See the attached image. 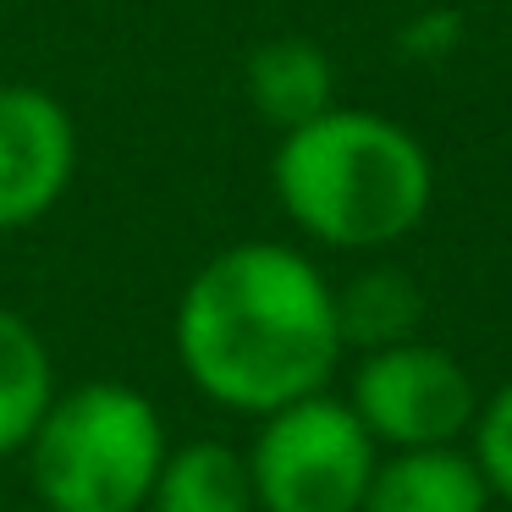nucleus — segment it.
<instances>
[{
    "label": "nucleus",
    "mask_w": 512,
    "mask_h": 512,
    "mask_svg": "<svg viewBox=\"0 0 512 512\" xmlns=\"http://www.w3.org/2000/svg\"><path fill=\"white\" fill-rule=\"evenodd\" d=\"M347 408L358 413L375 446L413 452V446H457L479 419L474 375L435 342H391L358 358Z\"/></svg>",
    "instance_id": "nucleus-5"
},
{
    "label": "nucleus",
    "mask_w": 512,
    "mask_h": 512,
    "mask_svg": "<svg viewBox=\"0 0 512 512\" xmlns=\"http://www.w3.org/2000/svg\"><path fill=\"white\" fill-rule=\"evenodd\" d=\"M490 485L463 446L386 452L369 474L358 512H490Z\"/></svg>",
    "instance_id": "nucleus-7"
},
{
    "label": "nucleus",
    "mask_w": 512,
    "mask_h": 512,
    "mask_svg": "<svg viewBox=\"0 0 512 512\" xmlns=\"http://www.w3.org/2000/svg\"><path fill=\"white\" fill-rule=\"evenodd\" d=\"M457 39H463V17H457V12H424L419 23L402 34V45H408V56L435 61V56H446Z\"/></svg>",
    "instance_id": "nucleus-13"
},
{
    "label": "nucleus",
    "mask_w": 512,
    "mask_h": 512,
    "mask_svg": "<svg viewBox=\"0 0 512 512\" xmlns=\"http://www.w3.org/2000/svg\"><path fill=\"white\" fill-rule=\"evenodd\" d=\"M56 402V358L17 309H0V457L28 452Z\"/></svg>",
    "instance_id": "nucleus-9"
},
{
    "label": "nucleus",
    "mask_w": 512,
    "mask_h": 512,
    "mask_svg": "<svg viewBox=\"0 0 512 512\" xmlns=\"http://www.w3.org/2000/svg\"><path fill=\"white\" fill-rule=\"evenodd\" d=\"M243 457L259 512H358L380 446L347 397L314 391L265 413Z\"/></svg>",
    "instance_id": "nucleus-4"
},
{
    "label": "nucleus",
    "mask_w": 512,
    "mask_h": 512,
    "mask_svg": "<svg viewBox=\"0 0 512 512\" xmlns=\"http://www.w3.org/2000/svg\"><path fill=\"white\" fill-rule=\"evenodd\" d=\"M78 166V133L56 94L6 83L0 89V232L34 226L61 204Z\"/></svg>",
    "instance_id": "nucleus-6"
},
{
    "label": "nucleus",
    "mask_w": 512,
    "mask_h": 512,
    "mask_svg": "<svg viewBox=\"0 0 512 512\" xmlns=\"http://www.w3.org/2000/svg\"><path fill=\"white\" fill-rule=\"evenodd\" d=\"M144 512H259L248 457L226 441L171 446Z\"/></svg>",
    "instance_id": "nucleus-8"
},
{
    "label": "nucleus",
    "mask_w": 512,
    "mask_h": 512,
    "mask_svg": "<svg viewBox=\"0 0 512 512\" xmlns=\"http://www.w3.org/2000/svg\"><path fill=\"white\" fill-rule=\"evenodd\" d=\"M336 287L287 243H232L177 303V358L210 402L232 413L287 408L331 386L342 364Z\"/></svg>",
    "instance_id": "nucleus-1"
},
{
    "label": "nucleus",
    "mask_w": 512,
    "mask_h": 512,
    "mask_svg": "<svg viewBox=\"0 0 512 512\" xmlns=\"http://www.w3.org/2000/svg\"><path fill=\"white\" fill-rule=\"evenodd\" d=\"M270 177L292 226L347 254L402 243L435 199L424 144L375 111H320L287 127Z\"/></svg>",
    "instance_id": "nucleus-2"
},
{
    "label": "nucleus",
    "mask_w": 512,
    "mask_h": 512,
    "mask_svg": "<svg viewBox=\"0 0 512 512\" xmlns=\"http://www.w3.org/2000/svg\"><path fill=\"white\" fill-rule=\"evenodd\" d=\"M468 435H474V463L485 474L490 496L512 507V380L490 402H479V419Z\"/></svg>",
    "instance_id": "nucleus-12"
},
{
    "label": "nucleus",
    "mask_w": 512,
    "mask_h": 512,
    "mask_svg": "<svg viewBox=\"0 0 512 512\" xmlns=\"http://www.w3.org/2000/svg\"><path fill=\"white\" fill-rule=\"evenodd\" d=\"M248 100L281 133L331 111V61L309 39H270L248 56Z\"/></svg>",
    "instance_id": "nucleus-10"
},
{
    "label": "nucleus",
    "mask_w": 512,
    "mask_h": 512,
    "mask_svg": "<svg viewBox=\"0 0 512 512\" xmlns=\"http://www.w3.org/2000/svg\"><path fill=\"white\" fill-rule=\"evenodd\" d=\"M419 314L424 298L413 287V276L391 265H375L364 276H353L342 292H336V325H342V347H391V342H408L419 331Z\"/></svg>",
    "instance_id": "nucleus-11"
},
{
    "label": "nucleus",
    "mask_w": 512,
    "mask_h": 512,
    "mask_svg": "<svg viewBox=\"0 0 512 512\" xmlns=\"http://www.w3.org/2000/svg\"><path fill=\"white\" fill-rule=\"evenodd\" d=\"M171 441L160 408L122 380L56 391L28 441V479L45 512H144Z\"/></svg>",
    "instance_id": "nucleus-3"
}]
</instances>
